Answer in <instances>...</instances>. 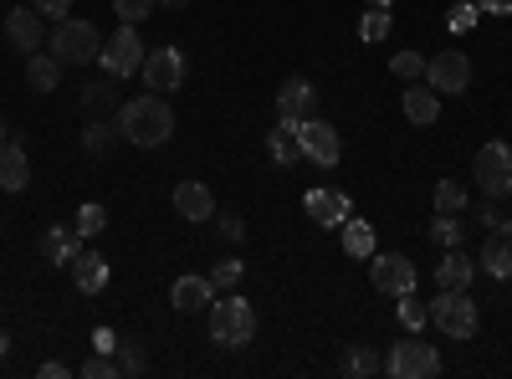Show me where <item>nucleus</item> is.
Returning <instances> with one entry per match:
<instances>
[{
  "instance_id": "nucleus-12",
  "label": "nucleus",
  "mask_w": 512,
  "mask_h": 379,
  "mask_svg": "<svg viewBox=\"0 0 512 379\" xmlns=\"http://www.w3.org/2000/svg\"><path fill=\"white\" fill-rule=\"evenodd\" d=\"M318 113V88L308 77H287L282 88H277V118H287V123H303V118H313Z\"/></svg>"
},
{
  "instance_id": "nucleus-15",
  "label": "nucleus",
  "mask_w": 512,
  "mask_h": 379,
  "mask_svg": "<svg viewBox=\"0 0 512 379\" xmlns=\"http://www.w3.org/2000/svg\"><path fill=\"white\" fill-rule=\"evenodd\" d=\"M169 303H175V313H205L210 303H216V282L185 272V277H175V287H169Z\"/></svg>"
},
{
  "instance_id": "nucleus-4",
  "label": "nucleus",
  "mask_w": 512,
  "mask_h": 379,
  "mask_svg": "<svg viewBox=\"0 0 512 379\" xmlns=\"http://www.w3.org/2000/svg\"><path fill=\"white\" fill-rule=\"evenodd\" d=\"M431 323L446 339H472L477 333V303L466 298V287H441V298L431 303Z\"/></svg>"
},
{
  "instance_id": "nucleus-13",
  "label": "nucleus",
  "mask_w": 512,
  "mask_h": 379,
  "mask_svg": "<svg viewBox=\"0 0 512 379\" xmlns=\"http://www.w3.org/2000/svg\"><path fill=\"white\" fill-rule=\"evenodd\" d=\"M487 277H497V282H507L512 277V221H497L492 231H487V246H482V262H477Z\"/></svg>"
},
{
  "instance_id": "nucleus-3",
  "label": "nucleus",
  "mask_w": 512,
  "mask_h": 379,
  "mask_svg": "<svg viewBox=\"0 0 512 379\" xmlns=\"http://www.w3.org/2000/svg\"><path fill=\"white\" fill-rule=\"evenodd\" d=\"M256 339V308L246 298H221L210 303V344L221 349H246Z\"/></svg>"
},
{
  "instance_id": "nucleus-36",
  "label": "nucleus",
  "mask_w": 512,
  "mask_h": 379,
  "mask_svg": "<svg viewBox=\"0 0 512 379\" xmlns=\"http://www.w3.org/2000/svg\"><path fill=\"white\" fill-rule=\"evenodd\" d=\"M82 374H88V379H113V374H118V359H108V354L98 349L88 364H82Z\"/></svg>"
},
{
  "instance_id": "nucleus-39",
  "label": "nucleus",
  "mask_w": 512,
  "mask_h": 379,
  "mask_svg": "<svg viewBox=\"0 0 512 379\" xmlns=\"http://www.w3.org/2000/svg\"><path fill=\"white\" fill-rule=\"evenodd\" d=\"M446 21H451L456 31H472V26H477V6H451Z\"/></svg>"
},
{
  "instance_id": "nucleus-1",
  "label": "nucleus",
  "mask_w": 512,
  "mask_h": 379,
  "mask_svg": "<svg viewBox=\"0 0 512 379\" xmlns=\"http://www.w3.org/2000/svg\"><path fill=\"white\" fill-rule=\"evenodd\" d=\"M118 134L134 144V149H159L175 139V108H169L159 93L149 98H128L118 108Z\"/></svg>"
},
{
  "instance_id": "nucleus-35",
  "label": "nucleus",
  "mask_w": 512,
  "mask_h": 379,
  "mask_svg": "<svg viewBox=\"0 0 512 379\" xmlns=\"http://www.w3.org/2000/svg\"><path fill=\"white\" fill-rule=\"evenodd\" d=\"M118 374H144V349L139 344H118Z\"/></svg>"
},
{
  "instance_id": "nucleus-10",
  "label": "nucleus",
  "mask_w": 512,
  "mask_h": 379,
  "mask_svg": "<svg viewBox=\"0 0 512 379\" xmlns=\"http://www.w3.org/2000/svg\"><path fill=\"white\" fill-rule=\"evenodd\" d=\"M144 82H149V93H180L185 88V52L180 47H159V52H149L144 57Z\"/></svg>"
},
{
  "instance_id": "nucleus-38",
  "label": "nucleus",
  "mask_w": 512,
  "mask_h": 379,
  "mask_svg": "<svg viewBox=\"0 0 512 379\" xmlns=\"http://www.w3.org/2000/svg\"><path fill=\"white\" fill-rule=\"evenodd\" d=\"M216 221H221V236H226V241H241V236H246V221L236 216V210H221Z\"/></svg>"
},
{
  "instance_id": "nucleus-27",
  "label": "nucleus",
  "mask_w": 512,
  "mask_h": 379,
  "mask_svg": "<svg viewBox=\"0 0 512 379\" xmlns=\"http://www.w3.org/2000/svg\"><path fill=\"white\" fill-rule=\"evenodd\" d=\"M344 251H349V257H359V262L374 257V231H369V221H344Z\"/></svg>"
},
{
  "instance_id": "nucleus-28",
  "label": "nucleus",
  "mask_w": 512,
  "mask_h": 379,
  "mask_svg": "<svg viewBox=\"0 0 512 379\" xmlns=\"http://www.w3.org/2000/svg\"><path fill=\"white\" fill-rule=\"evenodd\" d=\"M384 36H390V6H369V11H364V21H359V41L379 47Z\"/></svg>"
},
{
  "instance_id": "nucleus-16",
  "label": "nucleus",
  "mask_w": 512,
  "mask_h": 379,
  "mask_svg": "<svg viewBox=\"0 0 512 379\" xmlns=\"http://www.w3.org/2000/svg\"><path fill=\"white\" fill-rule=\"evenodd\" d=\"M6 41H11V47L16 52H41V41H47V26H41V11L31 6V11H11L6 16Z\"/></svg>"
},
{
  "instance_id": "nucleus-21",
  "label": "nucleus",
  "mask_w": 512,
  "mask_h": 379,
  "mask_svg": "<svg viewBox=\"0 0 512 379\" xmlns=\"http://www.w3.org/2000/svg\"><path fill=\"white\" fill-rule=\"evenodd\" d=\"M472 277H477V262L461 246H446V257L436 262V287H472Z\"/></svg>"
},
{
  "instance_id": "nucleus-14",
  "label": "nucleus",
  "mask_w": 512,
  "mask_h": 379,
  "mask_svg": "<svg viewBox=\"0 0 512 379\" xmlns=\"http://www.w3.org/2000/svg\"><path fill=\"white\" fill-rule=\"evenodd\" d=\"M303 210H308V221H318L323 231H338L349 221V195L344 190H308V200H303Z\"/></svg>"
},
{
  "instance_id": "nucleus-2",
  "label": "nucleus",
  "mask_w": 512,
  "mask_h": 379,
  "mask_svg": "<svg viewBox=\"0 0 512 379\" xmlns=\"http://www.w3.org/2000/svg\"><path fill=\"white\" fill-rule=\"evenodd\" d=\"M52 57L62 67H88L103 57V31L93 21H77V16H62L57 31H52Z\"/></svg>"
},
{
  "instance_id": "nucleus-11",
  "label": "nucleus",
  "mask_w": 512,
  "mask_h": 379,
  "mask_svg": "<svg viewBox=\"0 0 512 379\" xmlns=\"http://www.w3.org/2000/svg\"><path fill=\"white\" fill-rule=\"evenodd\" d=\"M369 282L379 287V292H415V262L410 257H400V251H374L369 257Z\"/></svg>"
},
{
  "instance_id": "nucleus-6",
  "label": "nucleus",
  "mask_w": 512,
  "mask_h": 379,
  "mask_svg": "<svg viewBox=\"0 0 512 379\" xmlns=\"http://www.w3.org/2000/svg\"><path fill=\"white\" fill-rule=\"evenodd\" d=\"M384 369H390L395 379H431V374H441V354H436V344H425L420 333H410L405 344L390 349Z\"/></svg>"
},
{
  "instance_id": "nucleus-25",
  "label": "nucleus",
  "mask_w": 512,
  "mask_h": 379,
  "mask_svg": "<svg viewBox=\"0 0 512 379\" xmlns=\"http://www.w3.org/2000/svg\"><path fill=\"white\" fill-rule=\"evenodd\" d=\"M297 129H303V123H277L272 129V139H267V154L277 159V164H297V154H303V139H297Z\"/></svg>"
},
{
  "instance_id": "nucleus-18",
  "label": "nucleus",
  "mask_w": 512,
  "mask_h": 379,
  "mask_svg": "<svg viewBox=\"0 0 512 379\" xmlns=\"http://www.w3.org/2000/svg\"><path fill=\"white\" fill-rule=\"evenodd\" d=\"M175 210L185 221H216V195H210L200 180H180L175 185Z\"/></svg>"
},
{
  "instance_id": "nucleus-37",
  "label": "nucleus",
  "mask_w": 512,
  "mask_h": 379,
  "mask_svg": "<svg viewBox=\"0 0 512 379\" xmlns=\"http://www.w3.org/2000/svg\"><path fill=\"white\" fill-rule=\"evenodd\" d=\"M241 257H226V262H216V277H210V282H216V287H236L241 282Z\"/></svg>"
},
{
  "instance_id": "nucleus-5",
  "label": "nucleus",
  "mask_w": 512,
  "mask_h": 379,
  "mask_svg": "<svg viewBox=\"0 0 512 379\" xmlns=\"http://www.w3.org/2000/svg\"><path fill=\"white\" fill-rule=\"evenodd\" d=\"M472 180L482 185V195H487V200L512 195V149H507L502 139L477 149V159H472Z\"/></svg>"
},
{
  "instance_id": "nucleus-19",
  "label": "nucleus",
  "mask_w": 512,
  "mask_h": 379,
  "mask_svg": "<svg viewBox=\"0 0 512 379\" xmlns=\"http://www.w3.org/2000/svg\"><path fill=\"white\" fill-rule=\"evenodd\" d=\"M31 185V159H26V149L21 144H0V190H11V195H21Z\"/></svg>"
},
{
  "instance_id": "nucleus-30",
  "label": "nucleus",
  "mask_w": 512,
  "mask_h": 379,
  "mask_svg": "<svg viewBox=\"0 0 512 379\" xmlns=\"http://www.w3.org/2000/svg\"><path fill=\"white\" fill-rule=\"evenodd\" d=\"M436 210H446V216H461V210H466V185H461V180H441V185H436Z\"/></svg>"
},
{
  "instance_id": "nucleus-23",
  "label": "nucleus",
  "mask_w": 512,
  "mask_h": 379,
  "mask_svg": "<svg viewBox=\"0 0 512 379\" xmlns=\"http://www.w3.org/2000/svg\"><path fill=\"white\" fill-rule=\"evenodd\" d=\"M57 82H62V62L57 57H41V52L26 57V88L31 93H57Z\"/></svg>"
},
{
  "instance_id": "nucleus-42",
  "label": "nucleus",
  "mask_w": 512,
  "mask_h": 379,
  "mask_svg": "<svg viewBox=\"0 0 512 379\" xmlns=\"http://www.w3.org/2000/svg\"><path fill=\"white\" fill-rule=\"evenodd\" d=\"M477 11H497V16H512V0H472Z\"/></svg>"
},
{
  "instance_id": "nucleus-47",
  "label": "nucleus",
  "mask_w": 512,
  "mask_h": 379,
  "mask_svg": "<svg viewBox=\"0 0 512 379\" xmlns=\"http://www.w3.org/2000/svg\"><path fill=\"white\" fill-rule=\"evenodd\" d=\"M6 349H11V333H6V328H0V354H6Z\"/></svg>"
},
{
  "instance_id": "nucleus-17",
  "label": "nucleus",
  "mask_w": 512,
  "mask_h": 379,
  "mask_svg": "<svg viewBox=\"0 0 512 379\" xmlns=\"http://www.w3.org/2000/svg\"><path fill=\"white\" fill-rule=\"evenodd\" d=\"M400 108H405L410 123H420V129H425V123L441 118V93L431 88V82H410V88L400 93Z\"/></svg>"
},
{
  "instance_id": "nucleus-34",
  "label": "nucleus",
  "mask_w": 512,
  "mask_h": 379,
  "mask_svg": "<svg viewBox=\"0 0 512 379\" xmlns=\"http://www.w3.org/2000/svg\"><path fill=\"white\" fill-rule=\"evenodd\" d=\"M425 62H431V57H420V52H400V57H390L395 77H405V82H420V77H425Z\"/></svg>"
},
{
  "instance_id": "nucleus-46",
  "label": "nucleus",
  "mask_w": 512,
  "mask_h": 379,
  "mask_svg": "<svg viewBox=\"0 0 512 379\" xmlns=\"http://www.w3.org/2000/svg\"><path fill=\"white\" fill-rule=\"evenodd\" d=\"M159 6H169V11H185V6H190V0H159Z\"/></svg>"
},
{
  "instance_id": "nucleus-49",
  "label": "nucleus",
  "mask_w": 512,
  "mask_h": 379,
  "mask_svg": "<svg viewBox=\"0 0 512 379\" xmlns=\"http://www.w3.org/2000/svg\"><path fill=\"white\" fill-rule=\"evenodd\" d=\"M364 6H390V0H364Z\"/></svg>"
},
{
  "instance_id": "nucleus-8",
  "label": "nucleus",
  "mask_w": 512,
  "mask_h": 379,
  "mask_svg": "<svg viewBox=\"0 0 512 379\" xmlns=\"http://www.w3.org/2000/svg\"><path fill=\"white\" fill-rule=\"evenodd\" d=\"M425 82H431L441 98L466 93V88H472V57L456 52V47H451V52H436L431 62H425Z\"/></svg>"
},
{
  "instance_id": "nucleus-20",
  "label": "nucleus",
  "mask_w": 512,
  "mask_h": 379,
  "mask_svg": "<svg viewBox=\"0 0 512 379\" xmlns=\"http://www.w3.org/2000/svg\"><path fill=\"white\" fill-rule=\"evenodd\" d=\"M72 282H77V292L98 298V292L108 287V257H98V251H77V262H72Z\"/></svg>"
},
{
  "instance_id": "nucleus-33",
  "label": "nucleus",
  "mask_w": 512,
  "mask_h": 379,
  "mask_svg": "<svg viewBox=\"0 0 512 379\" xmlns=\"http://www.w3.org/2000/svg\"><path fill=\"white\" fill-rule=\"evenodd\" d=\"M103 226H108V210H103L98 200H93V205H82V210H77V236H82V241H88V236H98Z\"/></svg>"
},
{
  "instance_id": "nucleus-7",
  "label": "nucleus",
  "mask_w": 512,
  "mask_h": 379,
  "mask_svg": "<svg viewBox=\"0 0 512 379\" xmlns=\"http://www.w3.org/2000/svg\"><path fill=\"white\" fill-rule=\"evenodd\" d=\"M144 57H149V47L139 41V31L134 26H118L113 36H103V72H113V77H128V72H139L144 67Z\"/></svg>"
},
{
  "instance_id": "nucleus-29",
  "label": "nucleus",
  "mask_w": 512,
  "mask_h": 379,
  "mask_svg": "<svg viewBox=\"0 0 512 379\" xmlns=\"http://www.w3.org/2000/svg\"><path fill=\"white\" fill-rule=\"evenodd\" d=\"M425 323H431V308H425L415 292H400V328L405 333H420Z\"/></svg>"
},
{
  "instance_id": "nucleus-45",
  "label": "nucleus",
  "mask_w": 512,
  "mask_h": 379,
  "mask_svg": "<svg viewBox=\"0 0 512 379\" xmlns=\"http://www.w3.org/2000/svg\"><path fill=\"white\" fill-rule=\"evenodd\" d=\"M62 374H67V364H57V359H52V364H41V379H62Z\"/></svg>"
},
{
  "instance_id": "nucleus-26",
  "label": "nucleus",
  "mask_w": 512,
  "mask_h": 379,
  "mask_svg": "<svg viewBox=\"0 0 512 379\" xmlns=\"http://www.w3.org/2000/svg\"><path fill=\"white\" fill-rule=\"evenodd\" d=\"M118 139H123V134H118V118H113V123H108V118H93L88 129H82V149H88V154H108Z\"/></svg>"
},
{
  "instance_id": "nucleus-31",
  "label": "nucleus",
  "mask_w": 512,
  "mask_h": 379,
  "mask_svg": "<svg viewBox=\"0 0 512 379\" xmlns=\"http://www.w3.org/2000/svg\"><path fill=\"white\" fill-rule=\"evenodd\" d=\"M461 216H446V210H436V221H431V241H441V246H461Z\"/></svg>"
},
{
  "instance_id": "nucleus-32",
  "label": "nucleus",
  "mask_w": 512,
  "mask_h": 379,
  "mask_svg": "<svg viewBox=\"0 0 512 379\" xmlns=\"http://www.w3.org/2000/svg\"><path fill=\"white\" fill-rule=\"evenodd\" d=\"M154 6H159V0H113V16L123 26H139L144 16H154Z\"/></svg>"
},
{
  "instance_id": "nucleus-24",
  "label": "nucleus",
  "mask_w": 512,
  "mask_h": 379,
  "mask_svg": "<svg viewBox=\"0 0 512 379\" xmlns=\"http://www.w3.org/2000/svg\"><path fill=\"white\" fill-rule=\"evenodd\" d=\"M77 98H82V108H88V118H93V113H103V108H113V98H118V77H113V72L88 77Z\"/></svg>"
},
{
  "instance_id": "nucleus-22",
  "label": "nucleus",
  "mask_w": 512,
  "mask_h": 379,
  "mask_svg": "<svg viewBox=\"0 0 512 379\" xmlns=\"http://www.w3.org/2000/svg\"><path fill=\"white\" fill-rule=\"evenodd\" d=\"M77 251H82V236H77V231L52 226L47 236H41V257H47L52 267H72V262H77Z\"/></svg>"
},
{
  "instance_id": "nucleus-40",
  "label": "nucleus",
  "mask_w": 512,
  "mask_h": 379,
  "mask_svg": "<svg viewBox=\"0 0 512 379\" xmlns=\"http://www.w3.org/2000/svg\"><path fill=\"white\" fill-rule=\"evenodd\" d=\"M31 6H36L41 16H57V21H62V16H72V0H31Z\"/></svg>"
},
{
  "instance_id": "nucleus-48",
  "label": "nucleus",
  "mask_w": 512,
  "mask_h": 379,
  "mask_svg": "<svg viewBox=\"0 0 512 379\" xmlns=\"http://www.w3.org/2000/svg\"><path fill=\"white\" fill-rule=\"evenodd\" d=\"M11 139V129H6V118H0V144H6Z\"/></svg>"
},
{
  "instance_id": "nucleus-41",
  "label": "nucleus",
  "mask_w": 512,
  "mask_h": 379,
  "mask_svg": "<svg viewBox=\"0 0 512 379\" xmlns=\"http://www.w3.org/2000/svg\"><path fill=\"white\" fill-rule=\"evenodd\" d=\"M374 369H379V359H374V354H364V349H359V354H349V374H374Z\"/></svg>"
},
{
  "instance_id": "nucleus-43",
  "label": "nucleus",
  "mask_w": 512,
  "mask_h": 379,
  "mask_svg": "<svg viewBox=\"0 0 512 379\" xmlns=\"http://www.w3.org/2000/svg\"><path fill=\"white\" fill-rule=\"evenodd\" d=\"M93 349H103V354H113V349H118V339H113V333H108V328H98V344H93Z\"/></svg>"
},
{
  "instance_id": "nucleus-9",
  "label": "nucleus",
  "mask_w": 512,
  "mask_h": 379,
  "mask_svg": "<svg viewBox=\"0 0 512 379\" xmlns=\"http://www.w3.org/2000/svg\"><path fill=\"white\" fill-rule=\"evenodd\" d=\"M297 139H303V159H313L318 170H333V164L344 159V139H338V129H333V123H323L318 113H313V118H303Z\"/></svg>"
},
{
  "instance_id": "nucleus-44",
  "label": "nucleus",
  "mask_w": 512,
  "mask_h": 379,
  "mask_svg": "<svg viewBox=\"0 0 512 379\" xmlns=\"http://www.w3.org/2000/svg\"><path fill=\"white\" fill-rule=\"evenodd\" d=\"M477 221H482V226H487V231H492V226H497V210H492V200H487V205H482V210H477Z\"/></svg>"
}]
</instances>
